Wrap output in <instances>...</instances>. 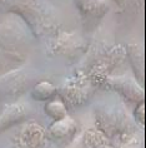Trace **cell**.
Instances as JSON below:
<instances>
[{
    "label": "cell",
    "instance_id": "44dd1931",
    "mask_svg": "<svg viewBox=\"0 0 146 148\" xmlns=\"http://www.w3.org/2000/svg\"><path fill=\"white\" fill-rule=\"evenodd\" d=\"M97 148H116V147H115V144L112 142H107L105 144H101V146H99Z\"/></svg>",
    "mask_w": 146,
    "mask_h": 148
},
{
    "label": "cell",
    "instance_id": "d6986e66",
    "mask_svg": "<svg viewBox=\"0 0 146 148\" xmlns=\"http://www.w3.org/2000/svg\"><path fill=\"white\" fill-rule=\"evenodd\" d=\"M116 148H141V139L139 138L137 132L127 134L119 140H116Z\"/></svg>",
    "mask_w": 146,
    "mask_h": 148
},
{
    "label": "cell",
    "instance_id": "9c48e42d",
    "mask_svg": "<svg viewBox=\"0 0 146 148\" xmlns=\"http://www.w3.org/2000/svg\"><path fill=\"white\" fill-rule=\"evenodd\" d=\"M101 89L114 90L119 93L127 102L137 104L145 101V90L144 87L137 82L135 78L127 75H109L101 87Z\"/></svg>",
    "mask_w": 146,
    "mask_h": 148
},
{
    "label": "cell",
    "instance_id": "8fae6325",
    "mask_svg": "<svg viewBox=\"0 0 146 148\" xmlns=\"http://www.w3.org/2000/svg\"><path fill=\"white\" fill-rule=\"evenodd\" d=\"M30 112L31 108L28 103H19L16 101L6 103L3 112L0 113V133L23 123Z\"/></svg>",
    "mask_w": 146,
    "mask_h": 148
},
{
    "label": "cell",
    "instance_id": "52a82bcc",
    "mask_svg": "<svg viewBox=\"0 0 146 148\" xmlns=\"http://www.w3.org/2000/svg\"><path fill=\"white\" fill-rule=\"evenodd\" d=\"M89 42L76 32H63L60 29L49 40L47 51L53 55L70 60L80 58L89 50Z\"/></svg>",
    "mask_w": 146,
    "mask_h": 148
},
{
    "label": "cell",
    "instance_id": "30bf717a",
    "mask_svg": "<svg viewBox=\"0 0 146 148\" xmlns=\"http://www.w3.org/2000/svg\"><path fill=\"white\" fill-rule=\"evenodd\" d=\"M81 18L82 27L90 32L97 27L100 20L110 12L111 0H74Z\"/></svg>",
    "mask_w": 146,
    "mask_h": 148
},
{
    "label": "cell",
    "instance_id": "ac0fdd59",
    "mask_svg": "<svg viewBox=\"0 0 146 148\" xmlns=\"http://www.w3.org/2000/svg\"><path fill=\"white\" fill-rule=\"evenodd\" d=\"M110 142V139L106 138L99 129L90 128L84 133V146L85 148H97L101 144Z\"/></svg>",
    "mask_w": 146,
    "mask_h": 148
},
{
    "label": "cell",
    "instance_id": "277c9868",
    "mask_svg": "<svg viewBox=\"0 0 146 148\" xmlns=\"http://www.w3.org/2000/svg\"><path fill=\"white\" fill-rule=\"evenodd\" d=\"M36 80L35 70L23 65L0 74V102H15L31 89Z\"/></svg>",
    "mask_w": 146,
    "mask_h": 148
},
{
    "label": "cell",
    "instance_id": "2e32d148",
    "mask_svg": "<svg viewBox=\"0 0 146 148\" xmlns=\"http://www.w3.org/2000/svg\"><path fill=\"white\" fill-rule=\"evenodd\" d=\"M44 112L46 113L47 117H50L54 121H57L60 118H64L65 116H68L69 109L66 108V106L64 104V102L61 101L59 97H55L50 101L46 102L45 107H44Z\"/></svg>",
    "mask_w": 146,
    "mask_h": 148
},
{
    "label": "cell",
    "instance_id": "9a60e30c",
    "mask_svg": "<svg viewBox=\"0 0 146 148\" xmlns=\"http://www.w3.org/2000/svg\"><path fill=\"white\" fill-rule=\"evenodd\" d=\"M25 57L20 51L5 50L0 48V74L6 73L14 68L23 65Z\"/></svg>",
    "mask_w": 146,
    "mask_h": 148
},
{
    "label": "cell",
    "instance_id": "e0dca14e",
    "mask_svg": "<svg viewBox=\"0 0 146 148\" xmlns=\"http://www.w3.org/2000/svg\"><path fill=\"white\" fill-rule=\"evenodd\" d=\"M124 14L140 15L145 10V0H112Z\"/></svg>",
    "mask_w": 146,
    "mask_h": 148
},
{
    "label": "cell",
    "instance_id": "ffe728a7",
    "mask_svg": "<svg viewBox=\"0 0 146 148\" xmlns=\"http://www.w3.org/2000/svg\"><path fill=\"white\" fill-rule=\"evenodd\" d=\"M134 119L141 127L145 125V101L137 103L134 110Z\"/></svg>",
    "mask_w": 146,
    "mask_h": 148
},
{
    "label": "cell",
    "instance_id": "7c38bea8",
    "mask_svg": "<svg viewBox=\"0 0 146 148\" xmlns=\"http://www.w3.org/2000/svg\"><path fill=\"white\" fill-rule=\"evenodd\" d=\"M47 132L51 140L61 144H68L75 138V134L78 132V122L68 114L64 118L54 121Z\"/></svg>",
    "mask_w": 146,
    "mask_h": 148
},
{
    "label": "cell",
    "instance_id": "ba28073f",
    "mask_svg": "<svg viewBox=\"0 0 146 148\" xmlns=\"http://www.w3.org/2000/svg\"><path fill=\"white\" fill-rule=\"evenodd\" d=\"M51 142L47 129L35 121L23 123L11 138L14 148H50Z\"/></svg>",
    "mask_w": 146,
    "mask_h": 148
},
{
    "label": "cell",
    "instance_id": "7402d4cb",
    "mask_svg": "<svg viewBox=\"0 0 146 148\" xmlns=\"http://www.w3.org/2000/svg\"><path fill=\"white\" fill-rule=\"evenodd\" d=\"M0 148H14V147H13V144H11V147H5V146H0Z\"/></svg>",
    "mask_w": 146,
    "mask_h": 148
},
{
    "label": "cell",
    "instance_id": "4fadbf2b",
    "mask_svg": "<svg viewBox=\"0 0 146 148\" xmlns=\"http://www.w3.org/2000/svg\"><path fill=\"white\" fill-rule=\"evenodd\" d=\"M126 59L130 62L135 79L141 86L145 83V47L141 43H130L126 45Z\"/></svg>",
    "mask_w": 146,
    "mask_h": 148
},
{
    "label": "cell",
    "instance_id": "3957f363",
    "mask_svg": "<svg viewBox=\"0 0 146 148\" xmlns=\"http://www.w3.org/2000/svg\"><path fill=\"white\" fill-rule=\"evenodd\" d=\"M126 60V47L122 44H101L90 55L84 70L95 88H101L105 79L121 68Z\"/></svg>",
    "mask_w": 146,
    "mask_h": 148
},
{
    "label": "cell",
    "instance_id": "8992f818",
    "mask_svg": "<svg viewBox=\"0 0 146 148\" xmlns=\"http://www.w3.org/2000/svg\"><path fill=\"white\" fill-rule=\"evenodd\" d=\"M34 38L26 23L14 13H8L0 21V48L19 51V48L29 44Z\"/></svg>",
    "mask_w": 146,
    "mask_h": 148
},
{
    "label": "cell",
    "instance_id": "6da1fadb",
    "mask_svg": "<svg viewBox=\"0 0 146 148\" xmlns=\"http://www.w3.org/2000/svg\"><path fill=\"white\" fill-rule=\"evenodd\" d=\"M0 8L20 16L34 38H51L60 30L59 10L50 0H0Z\"/></svg>",
    "mask_w": 146,
    "mask_h": 148
},
{
    "label": "cell",
    "instance_id": "7a4b0ae2",
    "mask_svg": "<svg viewBox=\"0 0 146 148\" xmlns=\"http://www.w3.org/2000/svg\"><path fill=\"white\" fill-rule=\"evenodd\" d=\"M95 128L110 142H116L127 134L137 132L134 117L120 103H100L94 109Z\"/></svg>",
    "mask_w": 146,
    "mask_h": 148
},
{
    "label": "cell",
    "instance_id": "5bb4252c",
    "mask_svg": "<svg viewBox=\"0 0 146 148\" xmlns=\"http://www.w3.org/2000/svg\"><path fill=\"white\" fill-rule=\"evenodd\" d=\"M30 95L38 102H47L57 95V88L47 80H39L30 89Z\"/></svg>",
    "mask_w": 146,
    "mask_h": 148
},
{
    "label": "cell",
    "instance_id": "5b68a950",
    "mask_svg": "<svg viewBox=\"0 0 146 148\" xmlns=\"http://www.w3.org/2000/svg\"><path fill=\"white\" fill-rule=\"evenodd\" d=\"M95 89L96 88L85 72L78 69L61 84L60 88H57V97L64 102L68 109H74L89 102Z\"/></svg>",
    "mask_w": 146,
    "mask_h": 148
}]
</instances>
